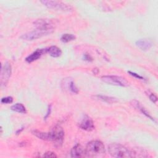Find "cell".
Masks as SVG:
<instances>
[{"label":"cell","mask_w":158,"mask_h":158,"mask_svg":"<svg viewBox=\"0 0 158 158\" xmlns=\"http://www.w3.org/2000/svg\"><path fill=\"white\" fill-rule=\"evenodd\" d=\"M86 156L102 157L106 153V149L102 142L99 140L89 141L85 148Z\"/></svg>","instance_id":"obj_1"},{"label":"cell","mask_w":158,"mask_h":158,"mask_svg":"<svg viewBox=\"0 0 158 158\" xmlns=\"http://www.w3.org/2000/svg\"><path fill=\"white\" fill-rule=\"evenodd\" d=\"M109 154L115 158H128L131 157V152L127 148L122 144L112 143L108 146Z\"/></svg>","instance_id":"obj_2"},{"label":"cell","mask_w":158,"mask_h":158,"mask_svg":"<svg viewBox=\"0 0 158 158\" xmlns=\"http://www.w3.org/2000/svg\"><path fill=\"white\" fill-rule=\"evenodd\" d=\"M54 30H49V29H43V28H36L35 30L23 34L20 38L27 41H32L40 38L42 36L48 35L52 33Z\"/></svg>","instance_id":"obj_3"},{"label":"cell","mask_w":158,"mask_h":158,"mask_svg":"<svg viewBox=\"0 0 158 158\" xmlns=\"http://www.w3.org/2000/svg\"><path fill=\"white\" fill-rule=\"evenodd\" d=\"M40 2L48 9H53L54 10L62 12H70L72 10V7L70 5L65 4L61 1L43 0Z\"/></svg>","instance_id":"obj_4"},{"label":"cell","mask_w":158,"mask_h":158,"mask_svg":"<svg viewBox=\"0 0 158 158\" xmlns=\"http://www.w3.org/2000/svg\"><path fill=\"white\" fill-rule=\"evenodd\" d=\"M101 80L104 83L122 87H127L129 85L128 81L123 77L117 75H104L101 77Z\"/></svg>","instance_id":"obj_5"},{"label":"cell","mask_w":158,"mask_h":158,"mask_svg":"<svg viewBox=\"0 0 158 158\" xmlns=\"http://www.w3.org/2000/svg\"><path fill=\"white\" fill-rule=\"evenodd\" d=\"M12 73V67L9 62H6L1 67V83L5 86L8 83Z\"/></svg>","instance_id":"obj_6"},{"label":"cell","mask_w":158,"mask_h":158,"mask_svg":"<svg viewBox=\"0 0 158 158\" xmlns=\"http://www.w3.org/2000/svg\"><path fill=\"white\" fill-rule=\"evenodd\" d=\"M61 87L65 91L72 94H77L78 93V88L75 85L73 80L70 77L65 78L62 80Z\"/></svg>","instance_id":"obj_7"},{"label":"cell","mask_w":158,"mask_h":158,"mask_svg":"<svg viewBox=\"0 0 158 158\" xmlns=\"http://www.w3.org/2000/svg\"><path fill=\"white\" fill-rule=\"evenodd\" d=\"M51 141H54L57 145L62 144L64 137V131L63 128L57 125L51 130Z\"/></svg>","instance_id":"obj_8"},{"label":"cell","mask_w":158,"mask_h":158,"mask_svg":"<svg viewBox=\"0 0 158 158\" xmlns=\"http://www.w3.org/2000/svg\"><path fill=\"white\" fill-rule=\"evenodd\" d=\"M79 127L85 131H90L94 129V125L93 120L87 115H84L83 117L78 123Z\"/></svg>","instance_id":"obj_9"},{"label":"cell","mask_w":158,"mask_h":158,"mask_svg":"<svg viewBox=\"0 0 158 158\" xmlns=\"http://www.w3.org/2000/svg\"><path fill=\"white\" fill-rule=\"evenodd\" d=\"M36 28L54 30V27L52 22L48 19H38L34 22Z\"/></svg>","instance_id":"obj_10"},{"label":"cell","mask_w":158,"mask_h":158,"mask_svg":"<svg viewBox=\"0 0 158 158\" xmlns=\"http://www.w3.org/2000/svg\"><path fill=\"white\" fill-rule=\"evenodd\" d=\"M46 52H47V49H37L31 54L28 56L26 57L25 60L28 63H31L40 58L41 56Z\"/></svg>","instance_id":"obj_11"},{"label":"cell","mask_w":158,"mask_h":158,"mask_svg":"<svg viewBox=\"0 0 158 158\" xmlns=\"http://www.w3.org/2000/svg\"><path fill=\"white\" fill-rule=\"evenodd\" d=\"M70 155L72 157H83L86 156L85 149L79 144H76L72 148L70 151Z\"/></svg>","instance_id":"obj_12"},{"label":"cell","mask_w":158,"mask_h":158,"mask_svg":"<svg viewBox=\"0 0 158 158\" xmlns=\"http://www.w3.org/2000/svg\"><path fill=\"white\" fill-rule=\"evenodd\" d=\"M136 46L143 51L149 49L152 46V42L148 39H140L136 41Z\"/></svg>","instance_id":"obj_13"},{"label":"cell","mask_w":158,"mask_h":158,"mask_svg":"<svg viewBox=\"0 0 158 158\" xmlns=\"http://www.w3.org/2000/svg\"><path fill=\"white\" fill-rule=\"evenodd\" d=\"M132 105L134 106L135 107H136V109H138L143 114H144L146 117H147L148 118L151 119L152 121L156 123V120L151 116V115L150 114V113L146 110V108H144L138 101H133L132 102Z\"/></svg>","instance_id":"obj_14"},{"label":"cell","mask_w":158,"mask_h":158,"mask_svg":"<svg viewBox=\"0 0 158 158\" xmlns=\"http://www.w3.org/2000/svg\"><path fill=\"white\" fill-rule=\"evenodd\" d=\"M32 134L39 139L45 141H51V132H43L37 130H33L31 131Z\"/></svg>","instance_id":"obj_15"},{"label":"cell","mask_w":158,"mask_h":158,"mask_svg":"<svg viewBox=\"0 0 158 158\" xmlns=\"http://www.w3.org/2000/svg\"><path fill=\"white\" fill-rule=\"evenodd\" d=\"M93 98L95 99L105 102L108 104H114L115 103L118 101V99L115 98L114 97H110L108 96H105V95H102V94H97L93 96Z\"/></svg>","instance_id":"obj_16"},{"label":"cell","mask_w":158,"mask_h":158,"mask_svg":"<svg viewBox=\"0 0 158 158\" xmlns=\"http://www.w3.org/2000/svg\"><path fill=\"white\" fill-rule=\"evenodd\" d=\"M47 52L52 57H58L62 54L61 49L56 46H51L47 48Z\"/></svg>","instance_id":"obj_17"},{"label":"cell","mask_w":158,"mask_h":158,"mask_svg":"<svg viewBox=\"0 0 158 158\" xmlns=\"http://www.w3.org/2000/svg\"><path fill=\"white\" fill-rule=\"evenodd\" d=\"M10 109L18 113L26 114L27 110L25 107L21 103H16L10 107Z\"/></svg>","instance_id":"obj_18"},{"label":"cell","mask_w":158,"mask_h":158,"mask_svg":"<svg viewBox=\"0 0 158 158\" xmlns=\"http://www.w3.org/2000/svg\"><path fill=\"white\" fill-rule=\"evenodd\" d=\"M76 36L73 34L70 33H65L63 34L60 38V41L63 43H69L70 41H73L75 40Z\"/></svg>","instance_id":"obj_19"},{"label":"cell","mask_w":158,"mask_h":158,"mask_svg":"<svg viewBox=\"0 0 158 158\" xmlns=\"http://www.w3.org/2000/svg\"><path fill=\"white\" fill-rule=\"evenodd\" d=\"M12 102H13V98L11 96L4 97L1 100V102L2 104H10Z\"/></svg>","instance_id":"obj_20"},{"label":"cell","mask_w":158,"mask_h":158,"mask_svg":"<svg viewBox=\"0 0 158 158\" xmlns=\"http://www.w3.org/2000/svg\"><path fill=\"white\" fill-rule=\"evenodd\" d=\"M128 73L130 75H131V76H133V77H135L138 79H139V80H145L144 77H143L142 76H141V75H138V74H137L135 72H131V71H128Z\"/></svg>","instance_id":"obj_21"},{"label":"cell","mask_w":158,"mask_h":158,"mask_svg":"<svg viewBox=\"0 0 158 158\" xmlns=\"http://www.w3.org/2000/svg\"><path fill=\"white\" fill-rule=\"evenodd\" d=\"M43 157H57V156L53 152L48 151L44 154Z\"/></svg>","instance_id":"obj_22"},{"label":"cell","mask_w":158,"mask_h":158,"mask_svg":"<svg viewBox=\"0 0 158 158\" xmlns=\"http://www.w3.org/2000/svg\"><path fill=\"white\" fill-rule=\"evenodd\" d=\"M83 60L88 61V62H91V61H92L93 60V57L89 54H88V53H85V54H83Z\"/></svg>","instance_id":"obj_23"},{"label":"cell","mask_w":158,"mask_h":158,"mask_svg":"<svg viewBox=\"0 0 158 158\" xmlns=\"http://www.w3.org/2000/svg\"><path fill=\"white\" fill-rule=\"evenodd\" d=\"M149 99L152 101V102H153L154 103H156V102H157V96L154 94H153V93H151V94L149 95Z\"/></svg>","instance_id":"obj_24"},{"label":"cell","mask_w":158,"mask_h":158,"mask_svg":"<svg viewBox=\"0 0 158 158\" xmlns=\"http://www.w3.org/2000/svg\"><path fill=\"white\" fill-rule=\"evenodd\" d=\"M51 104H50V105L48 106L46 114L45 116L44 117V120H46V119L48 118V117L49 116V115H50V114H51Z\"/></svg>","instance_id":"obj_25"}]
</instances>
